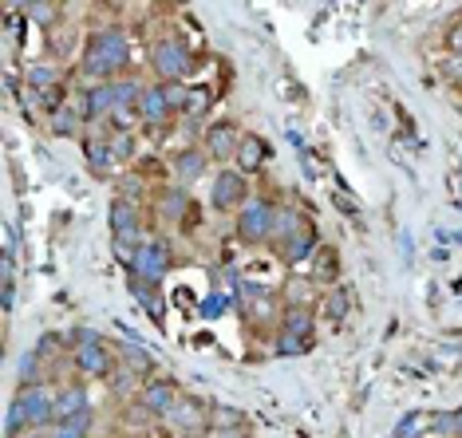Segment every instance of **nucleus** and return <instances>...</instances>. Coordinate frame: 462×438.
Instances as JSON below:
<instances>
[{"mask_svg": "<svg viewBox=\"0 0 462 438\" xmlns=\"http://www.w3.org/2000/svg\"><path fill=\"white\" fill-rule=\"evenodd\" d=\"M76 79L79 83H115L131 76V32L123 20H107V24L91 28L83 36V48L76 56Z\"/></svg>", "mask_w": 462, "mask_h": 438, "instance_id": "nucleus-1", "label": "nucleus"}, {"mask_svg": "<svg viewBox=\"0 0 462 438\" xmlns=\"http://www.w3.org/2000/svg\"><path fill=\"white\" fill-rule=\"evenodd\" d=\"M56 426V388H16L5 406V438H20L32 431H51Z\"/></svg>", "mask_w": 462, "mask_h": 438, "instance_id": "nucleus-2", "label": "nucleus"}, {"mask_svg": "<svg viewBox=\"0 0 462 438\" xmlns=\"http://www.w3.org/2000/svg\"><path fill=\"white\" fill-rule=\"evenodd\" d=\"M68 368L83 383H111V375L119 371V351H115V343L96 328H71Z\"/></svg>", "mask_w": 462, "mask_h": 438, "instance_id": "nucleus-3", "label": "nucleus"}, {"mask_svg": "<svg viewBox=\"0 0 462 438\" xmlns=\"http://www.w3.org/2000/svg\"><path fill=\"white\" fill-rule=\"evenodd\" d=\"M198 68H202L198 51L178 32H159L146 44V71L154 83H190Z\"/></svg>", "mask_w": 462, "mask_h": 438, "instance_id": "nucleus-4", "label": "nucleus"}, {"mask_svg": "<svg viewBox=\"0 0 462 438\" xmlns=\"http://www.w3.org/2000/svg\"><path fill=\"white\" fill-rule=\"evenodd\" d=\"M277 210H281V197L269 190H254L245 205L234 214V242L241 249H265L273 245V225H277Z\"/></svg>", "mask_w": 462, "mask_h": 438, "instance_id": "nucleus-5", "label": "nucleus"}, {"mask_svg": "<svg viewBox=\"0 0 462 438\" xmlns=\"http://www.w3.org/2000/svg\"><path fill=\"white\" fill-rule=\"evenodd\" d=\"M146 214H151L154 229H194V225H198L194 190H186V186H178V182L166 178V182L154 186Z\"/></svg>", "mask_w": 462, "mask_h": 438, "instance_id": "nucleus-6", "label": "nucleus"}, {"mask_svg": "<svg viewBox=\"0 0 462 438\" xmlns=\"http://www.w3.org/2000/svg\"><path fill=\"white\" fill-rule=\"evenodd\" d=\"M254 190H257V186L249 182V174H241L237 166H217L214 178L206 182V205L214 214H229V217H234L241 205L254 197Z\"/></svg>", "mask_w": 462, "mask_h": 438, "instance_id": "nucleus-7", "label": "nucleus"}, {"mask_svg": "<svg viewBox=\"0 0 462 438\" xmlns=\"http://www.w3.org/2000/svg\"><path fill=\"white\" fill-rule=\"evenodd\" d=\"M174 265H178L174 242H171L166 233H151V237H146V242L139 245V253H134L127 273L139 277V280H151V285H162V280L174 273Z\"/></svg>", "mask_w": 462, "mask_h": 438, "instance_id": "nucleus-8", "label": "nucleus"}, {"mask_svg": "<svg viewBox=\"0 0 462 438\" xmlns=\"http://www.w3.org/2000/svg\"><path fill=\"white\" fill-rule=\"evenodd\" d=\"M20 79H24V87L40 91L44 99H68L71 87L76 83V71H68V64H56V59L40 56V59H28V64H20Z\"/></svg>", "mask_w": 462, "mask_h": 438, "instance_id": "nucleus-9", "label": "nucleus"}, {"mask_svg": "<svg viewBox=\"0 0 462 438\" xmlns=\"http://www.w3.org/2000/svg\"><path fill=\"white\" fill-rule=\"evenodd\" d=\"M166 174H171V182L194 190L198 182L214 178V159H209L198 142H182V146H174V151L166 154Z\"/></svg>", "mask_w": 462, "mask_h": 438, "instance_id": "nucleus-10", "label": "nucleus"}, {"mask_svg": "<svg viewBox=\"0 0 462 438\" xmlns=\"http://www.w3.org/2000/svg\"><path fill=\"white\" fill-rule=\"evenodd\" d=\"M241 139H245V131L237 127V119H229V114H222V119H209L202 139H198V146L214 159V166H234L237 151H241Z\"/></svg>", "mask_w": 462, "mask_h": 438, "instance_id": "nucleus-11", "label": "nucleus"}, {"mask_svg": "<svg viewBox=\"0 0 462 438\" xmlns=\"http://www.w3.org/2000/svg\"><path fill=\"white\" fill-rule=\"evenodd\" d=\"M107 225H111V242H146L151 237V214H146V205H134L127 197H111Z\"/></svg>", "mask_w": 462, "mask_h": 438, "instance_id": "nucleus-12", "label": "nucleus"}, {"mask_svg": "<svg viewBox=\"0 0 462 438\" xmlns=\"http://www.w3.org/2000/svg\"><path fill=\"white\" fill-rule=\"evenodd\" d=\"M162 426L171 434H209V399H202V395H190L186 391L182 399H178V406L171 415L162 419Z\"/></svg>", "mask_w": 462, "mask_h": 438, "instance_id": "nucleus-13", "label": "nucleus"}, {"mask_svg": "<svg viewBox=\"0 0 462 438\" xmlns=\"http://www.w3.org/2000/svg\"><path fill=\"white\" fill-rule=\"evenodd\" d=\"M182 395H186V391L178 388L171 375H154V379H146L143 388H139V395H134V403H139L154 423H162L166 415H171L174 406H178V399H182Z\"/></svg>", "mask_w": 462, "mask_h": 438, "instance_id": "nucleus-14", "label": "nucleus"}, {"mask_svg": "<svg viewBox=\"0 0 462 438\" xmlns=\"http://www.w3.org/2000/svg\"><path fill=\"white\" fill-rule=\"evenodd\" d=\"M320 229H317V222L312 225H304L300 233H292V237H285V242L281 245H273V253H277V260L285 269H292V273H297L300 265H312V257L320 253Z\"/></svg>", "mask_w": 462, "mask_h": 438, "instance_id": "nucleus-15", "label": "nucleus"}, {"mask_svg": "<svg viewBox=\"0 0 462 438\" xmlns=\"http://www.w3.org/2000/svg\"><path fill=\"white\" fill-rule=\"evenodd\" d=\"M79 146H83V162H88V170L96 178H115L119 174V162H115L111 142H107V127H88Z\"/></svg>", "mask_w": 462, "mask_h": 438, "instance_id": "nucleus-16", "label": "nucleus"}, {"mask_svg": "<svg viewBox=\"0 0 462 438\" xmlns=\"http://www.w3.org/2000/svg\"><path fill=\"white\" fill-rule=\"evenodd\" d=\"M277 292H281V305L285 308H320V297H324V288L309 273H289Z\"/></svg>", "mask_w": 462, "mask_h": 438, "instance_id": "nucleus-17", "label": "nucleus"}, {"mask_svg": "<svg viewBox=\"0 0 462 438\" xmlns=\"http://www.w3.org/2000/svg\"><path fill=\"white\" fill-rule=\"evenodd\" d=\"M44 123H48L51 139H79L83 142V134H88V123L79 119V111H76V103H71V96L51 103V111H48Z\"/></svg>", "mask_w": 462, "mask_h": 438, "instance_id": "nucleus-18", "label": "nucleus"}, {"mask_svg": "<svg viewBox=\"0 0 462 438\" xmlns=\"http://www.w3.org/2000/svg\"><path fill=\"white\" fill-rule=\"evenodd\" d=\"M115 351H119V363L139 383H146V379H154V375H159V360H154V351L146 348L143 340H119V343H115Z\"/></svg>", "mask_w": 462, "mask_h": 438, "instance_id": "nucleus-19", "label": "nucleus"}, {"mask_svg": "<svg viewBox=\"0 0 462 438\" xmlns=\"http://www.w3.org/2000/svg\"><path fill=\"white\" fill-rule=\"evenodd\" d=\"M88 406H96L91 403V383L76 379V375H68V379L56 383V423L71 419V415H79V411H88Z\"/></svg>", "mask_w": 462, "mask_h": 438, "instance_id": "nucleus-20", "label": "nucleus"}, {"mask_svg": "<svg viewBox=\"0 0 462 438\" xmlns=\"http://www.w3.org/2000/svg\"><path fill=\"white\" fill-rule=\"evenodd\" d=\"M269 159H273V142L265 139V134H257V131H245V139H241V151H237V159H234L237 170L249 174V178H257V174L269 166Z\"/></svg>", "mask_w": 462, "mask_h": 438, "instance_id": "nucleus-21", "label": "nucleus"}, {"mask_svg": "<svg viewBox=\"0 0 462 438\" xmlns=\"http://www.w3.org/2000/svg\"><path fill=\"white\" fill-rule=\"evenodd\" d=\"M309 277L317 280L324 292L340 288L344 285V257H340V249H336V245H320V253L312 257V265H309Z\"/></svg>", "mask_w": 462, "mask_h": 438, "instance_id": "nucleus-22", "label": "nucleus"}, {"mask_svg": "<svg viewBox=\"0 0 462 438\" xmlns=\"http://www.w3.org/2000/svg\"><path fill=\"white\" fill-rule=\"evenodd\" d=\"M16 13L28 20V24H36L40 32H51V28H60L68 20V8L56 5V0H28V5H16Z\"/></svg>", "mask_w": 462, "mask_h": 438, "instance_id": "nucleus-23", "label": "nucleus"}, {"mask_svg": "<svg viewBox=\"0 0 462 438\" xmlns=\"http://www.w3.org/2000/svg\"><path fill=\"white\" fill-rule=\"evenodd\" d=\"M127 292H131L134 300H139V308L154 320V324H162V316H166L162 285H151V280H139V277H131V273H127Z\"/></svg>", "mask_w": 462, "mask_h": 438, "instance_id": "nucleus-24", "label": "nucleus"}, {"mask_svg": "<svg viewBox=\"0 0 462 438\" xmlns=\"http://www.w3.org/2000/svg\"><path fill=\"white\" fill-rule=\"evenodd\" d=\"M143 87H146V79L139 76V71H131V76L115 79V83H111V96H115V114H139Z\"/></svg>", "mask_w": 462, "mask_h": 438, "instance_id": "nucleus-25", "label": "nucleus"}, {"mask_svg": "<svg viewBox=\"0 0 462 438\" xmlns=\"http://www.w3.org/2000/svg\"><path fill=\"white\" fill-rule=\"evenodd\" d=\"M317 328H320V308H281V324H277V332L317 340Z\"/></svg>", "mask_w": 462, "mask_h": 438, "instance_id": "nucleus-26", "label": "nucleus"}, {"mask_svg": "<svg viewBox=\"0 0 462 438\" xmlns=\"http://www.w3.org/2000/svg\"><path fill=\"white\" fill-rule=\"evenodd\" d=\"M99 406H88V411H79V415H71V419H60L56 426H51V438H96L99 431Z\"/></svg>", "mask_w": 462, "mask_h": 438, "instance_id": "nucleus-27", "label": "nucleus"}, {"mask_svg": "<svg viewBox=\"0 0 462 438\" xmlns=\"http://www.w3.org/2000/svg\"><path fill=\"white\" fill-rule=\"evenodd\" d=\"M304 225H312L309 210H304V205H292V202H281V210H277V225H273V245H281L285 237L300 233ZM273 245H269V249H273Z\"/></svg>", "mask_w": 462, "mask_h": 438, "instance_id": "nucleus-28", "label": "nucleus"}, {"mask_svg": "<svg viewBox=\"0 0 462 438\" xmlns=\"http://www.w3.org/2000/svg\"><path fill=\"white\" fill-rule=\"evenodd\" d=\"M352 305H356V297H352V288H328L320 297V320H328V324H336L340 328L344 320L352 316Z\"/></svg>", "mask_w": 462, "mask_h": 438, "instance_id": "nucleus-29", "label": "nucleus"}, {"mask_svg": "<svg viewBox=\"0 0 462 438\" xmlns=\"http://www.w3.org/2000/svg\"><path fill=\"white\" fill-rule=\"evenodd\" d=\"M103 127H107V123H103ZM107 142H111V154H115V162H119V170L139 162V146H143L139 131H111L107 127Z\"/></svg>", "mask_w": 462, "mask_h": 438, "instance_id": "nucleus-30", "label": "nucleus"}, {"mask_svg": "<svg viewBox=\"0 0 462 438\" xmlns=\"http://www.w3.org/2000/svg\"><path fill=\"white\" fill-rule=\"evenodd\" d=\"M48 360L36 348H28L16 363V388H40V383H48Z\"/></svg>", "mask_w": 462, "mask_h": 438, "instance_id": "nucleus-31", "label": "nucleus"}, {"mask_svg": "<svg viewBox=\"0 0 462 438\" xmlns=\"http://www.w3.org/2000/svg\"><path fill=\"white\" fill-rule=\"evenodd\" d=\"M249 426V415L237 411V406H226V403H209V434H237Z\"/></svg>", "mask_w": 462, "mask_h": 438, "instance_id": "nucleus-32", "label": "nucleus"}, {"mask_svg": "<svg viewBox=\"0 0 462 438\" xmlns=\"http://www.w3.org/2000/svg\"><path fill=\"white\" fill-rule=\"evenodd\" d=\"M312 348H317V340H309V336H289V332H277V336H273V356H281V360L309 356Z\"/></svg>", "mask_w": 462, "mask_h": 438, "instance_id": "nucleus-33", "label": "nucleus"}, {"mask_svg": "<svg viewBox=\"0 0 462 438\" xmlns=\"http://www.w3.org/2000/svg\"><path fill=\"white\" fill-rule=\"evenodd\" d=\"M229 308H237V297H234V292H217L214 288V292H206V297H202L198 316H202V320H222Z\"/></svg>", "mask_w": 462, "mask_h": 438, "instance_id": "nucleus-34", "label": "nucleus"}, {"mask_svg": "<svg viewBox=\"0 0 462 438\" xmlns=\"http://www.w3.org/2000/svg\"><path fill=\"white\" fill-rule=\"evenodd\" d=\"M423 434H430V415L423 411H411L395 423V438H423Z\"/></svg>", "mask_w": 462, "mask_h": 438, "instance_id": "nucleus-35", "label": "nucleus"}, {"mask_svg": "<svg viewBox=\"0 0 462 438\" xmlns=\"http://www.w3.org/2000/svg\"><path fill=\"white\" fill-rule=\"evenodd\" d=\"M443 51H447V56H458L462 59V20L458 16L443 28Z\"/></svg>", "mask_w": 462, "mask_h": 438, "instance_id": "nucleus-36", "label": "nucleus"}, {"mask_svg": "<svg viewBox=\"0 0 462 438\" xmlns=\"http://www.w3.org/2000/svg\"><path fill=\"white\" fill-rule=\"evenodd\" d=\"M430 434H439V438H455V411L430 415Z\"/></svg>", "mask_w": 462, "mask_h": 438, "instance_id": "nucleus-37", "label": "nucleus"}, {"mask_svg": "<svg viewBox=\"0 0 462 438\" xmlns=\"http://www.w3.org/2000/svg\"><path fill=\"white\" fill-rule=\"evenodd\" d=\"M332 202H336V210H340L344 217H348L352 225H360V229H364V214H360V205H356L352 197H344V194H332Z\"/></svg>", "mask_w": 462, "mask_h": 438, "instance_id": "nucleus-38", "label": "nucleus"}, {"mask_svg": "<svg viewBox=\"0 0 462 438\" xmlns=\"http://www.w3.org/2000/svg\"><path fill=\"white\" fill-rule=\"evenodd\" d=\"M0 312L5 316L16 312V280H0Z\"/></svg>", "mask_w": 462, "mask_h": 438, "instance_id": "nucleus-39", "label": "nucleus"}, {"mask_svg": "<svg viewBox=\"0 0 462 438\" xmlns=\"http://www.w3.org/2000/svg\"><path fill=\"white\" fill-rule=\"evenodd\" d=\"M16 253H20V229L13 222H5V257L16 260Z\"/></svg>", "mask_w": 462, "mask_h": 438, "instance_id": "nucleus-40", "label": "nucleus"}, {"mask_svg": "<svg viewBox=\"0 0 462 438\" xmlns=\"http://www.w3.org/2000/svg\"><path fill=\"white\" fill-rule=\"evenodd\" d=\"M399 260H403V265H411V260H415V237L407 233V229L399 233Z\"/></svg>", "mask_w": 462, "mask_h": 438, "instance_id": "nucleus-41", "label": "nucleus"}, {"mask_svg": "<svg viewBox=\"0 0 462 438\" xmlns=\"http://www.w3.org/2000/svg\"><path fill=\"white\" fill-rule=\"evenodd\" d=\"M455 438H462V411H455Z\"/></svg>", "mask_w": 462, "mask_h": 438, "instance_id": "nucleus-42", "label": "nucleus"}, {"mask_svg": "<svg viewBox=\"0 0 462 438\" xmlns=\"http://www.w3.org/2000/svg\"><path fill=\"white\" fill-rule=\"evenodd\" d=\"M20 438H51L48 431H32V434H20Z\"/></svg>", "mask_w": 462, "mask_h": 438, "instance_id": "nucleus-43", "label": "nucleus"}, {"mask_svg": "<svg viewBox=\"0 0 462 438\" xmlns=\"http://www.w3.org/2000/svg\"><path fill=\"white\" fill-rule=\"evenodd\" d=\"M96 438H119V434H115V431H103V434H96Z\"/></svg>", "mask_w": 462, "mask_h": 438, "instance_id": "nucleus-44", "label": "nucleus"}, {"mask_svg": "<svg viewBox=\"0 0 462 438\" xmlns=\"http://www.w3.org/2000/svg\"><path fill=\"white\" fill-rule=\"evenodd\" d=\"M171 438H202V434H171Z\"/></svg>", "mask_w": 462, "mask_h": 438, "instance_id": "nucleus-45", "label": "nucleus"}, {"mask_svg": "<svg viewBox=\"0 0 462 438\" xmlns=\"http://www.w3.org/2000/svg\"><path fill=\"white\" fill-rule=\"evenodd\" d=\"M458 20H462V13H458Z\"/></svg>", "mask_w": 462, "mask_h": 438, "instance_id": "nucleus-46", "label": "nucleus"}, {"mask_svg": "<svg viewBox=\"0 0 462 438\" xmlns=\"http://www.w3.org/2000/svg\"><path fill=\"white\" fill-rule=\"evenodd\" d=\"M458 91H462V87H458Z\"/></svg>", "mask_w": 462, "mask_h": 438, "instance_id": "nucleus-47", "label": "nucleus"}]
</instances>
